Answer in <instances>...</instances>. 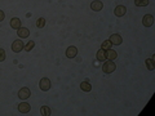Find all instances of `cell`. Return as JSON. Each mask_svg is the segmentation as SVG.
<instances>
[{
	"label": "cell",
	"mask_w": 155,
	"mask_h": 116,
	"mask_svg": "<svg viewBox=\"0 0 155 116\" xmlns=\"http://www.w3.org/2000/svg\"><path fill=\"white\" fill-rule=\"evenodd\" d=\"M115 70H116L115 62H114V61H110V59H107V61L103 63V66H102V71H103L105 73H111V72H114Z\"/></svg>",
	"instance_id": "obj_1"
},
{
	"label": "cell",
	"mask_w": 155,
	"mask_h": 116,
	"mask_svg": "<svg viewBox=\"0 0 155 116\" xmlns=\"http://www.w3.org/2000/svg\"><path fill=\"white\" fill-rule=\"evenodd\" d=\"M23 49H25V44H23V41H21V39H17V40H14L12 43V50L14 53H19Z\"/></svg>",
	"instance_id": "obj_2"
},
{
	"label": "cell",
	"mask_w": 155,
	"mask_h": 116,
	"mask_svg": "<svg viewBox=\"0 0 155 116\" xmlns=\"http://www.w3.org/2000/svg\"><path fill=\"white\" fill-rule=\"evenodd\" d=\"M50 87H52V83H50V80L48 77H43V79L39 81V88H40L43 92H48Z\"/></svg>",
	"instance_id": "obj_3"
},
{
	"label": "cell",
	"mask_w": 155,
	"mask_h": 116,
	"mask_svg": "<svg viewBox=\"0 0 155 116\" xmlns=\"http://www.w3.org/2000/svg\"><path fill=\"white\" fill-rule=\"evenodd\" d=\"M30 95H31V90L29 88H21V89H19V92H18L19 99L26 101L27 98H30Z\"/></svg>",
	"instance_id": "obj_4"
},
{
	"label": "cell",
	"mask_w": 155,
	"mask_h": 116,
	"mask_svg": "<svg viewBox=\"0 0 155 116\" xmlns=\"http://www.w3.org/2000/svg\"><path fill=\"white\" fill-rule=\"evenodd\" d=\"M142 25L145 27H151L154 25V17L153 14H145L142 18Z\"/></svg>",
	"instance_id": "obj_5"
},
{
	"label": "cell",
	"mask_w": 155,
	"mask_h": 116,
	"mask_svg": "<svg viewBox=\"0 0 155 116\" xmlns=\"http://www.w3.org/2000/svg\"><path fill=\"white\" fill-rule=\"evenodd\" d=\"M78 56V48L76 46H74V45H71V46H69L67 49H66V57L67 58H75Z\"/></svg>",
	"instance_id": "obj_6"
},
{
	"label": "cell",
	"mask_w": 155,
	"mask_h": 116,
	"mask_svg": "<svg viewBox=\"0 0 155 116\" xmlns=\"http://www.w3.org/2000/svg\"><path fill=\"white\" fill-rule=\"evenodd\" d=\"M91 9L94 10V12H100L103 9V3L101 0H93L91 3Z\"/></svg>",
	"instance_id": "obj_7"
},
{
	"label": "cell",
	"mask_w": 155,
	"mask_h": 116,
	"mask_svg": "<svg viewBox=\"0 0 155 116\" xmlns=\"http://www.w3.org/2000/svg\"><path fill=\"white\" fill-rule=\"evenodd\" d=\"M17 35H18V37L19 39H26V37H29L30 36V30L29 29H26V27H19V29L17 30Z\"/></svg>",
	"instance_id": "obj_8"
},
{
	"label": "cell",
	"mask_w": 155,
	"mask_h": 116,
	"mask_svg": "<svg viewBox=\"0 0 155 116\" xmlns=\"http://www.w3.org/2000/svg\"><path fill=\"white\" fill-rule=\"evenodd\" d=\"M18 111L21 112V114H29V112L31 111V106H30V103H27V102H22V103H19V104H18Z\"/></svg>",
	"instance_id": "obj_9"
},
{
	"label": "cell",
	"mask_w": 155,
	"mask_h": 116,
	"mask_svg": "<svg viewBox=\"0 0 155 116\" xmlns=\"http://www.w3.org/2000/svg\"><path fill=\"white\" fill-rule=\"evenodd\" d=\"M108 40H110V43L111 44H114V45H120L122 44V41H123V39H122V36H120L119 34H112Z\"/></svg>",
	"instance_id": "obj_10"
},
{
	"label": "cell",
	"mask_w": 155,
	"mask_h": 116,
	"mask_svg": "<svg viewBox=\"0 0 155 116\" xmlns=\"http://www.w3.org/2000/svg\"><path fill=\"white\" fill-rule=\"evenodd\" d=\"M125 13H127V8L124 5H118L114 9V14L116 15V17H123Z\"/></svg>",
	"instance_id": "obj_11"
},
{
	"label": "cell",
	"mask_w": 155,
	"mask_h": 116,
	"mask_svg": "<svg viewBox=\"0 0 155 116\" xmlns=\"http://www.w3.org/2000/svg\"><path fill=\"white\" fill-rule=\"evenodd\" d=\"M116 57H118V52H116V50H112L111 48L106 50V58L107 59L114 61V59H116Z\"/></svg>",
	"instance_id": "obj_12"
},
{
	"label": "cell",
	"mask_w": 155,
	"mask_h": 116,
	"mask_svg": "<svg viewBox=\"0 0 155 116\" xmlns=\"http://www.w3.org/2000/svg\"><path fill=\"white\" fill-rule=\"evenodd\" d=\"M21 26H22V25H21V19H19V18L14 17V18H12V19H10V27H12V29L18 30Z\"/></svg>",
	"instance_id": "obj_13"
},
{
	"label": "cell",
	"mask_w": 155,
	"mask_h": 116,
	"mask_svg": "<svg viewBox=\"0 0 155 116\" xmlns=\"http://www.w3.org/2000/svg\"><path fill=\"white\" fill-rule=\"evenodd\" d=\"M96 58L98 59L100 62H103V61H106L107 58H106V50H103V49H100L98 52H97L96 54Z\"/></svg>",
	"instance_id": "obj_14"
},
{
	"label": "cell",
	"mask_w": 155,
	"mask_h": 116,
	"mask_svg": "<svg viewBox=\"0 0 155 116\" xmlns=\"http://www.w3.org/2000/svg\"><path fill=\"white\" fill-rule=\"evenodd\" d=\"M145 65H146V67L149 71H154L155 70V62L153 58H147V59L145 61Z\"/></svg>",
	"instance_id": "obj_15"
},
{
	"label": "cell",
	"mask_w": 155,
	"mask_h": 116,
	"mask_svg": "<svg viewBox=\"0 0 155 116\" xmlns=\"http://www.w3.org/2000/svg\"><path fill=\"white\" fill-rule=\"evenodd\" d=\"M80 89L83 92H91L92 90V85H91V83H88V81H83V83L80 84Z\"/></svg>",
	"instance_id": "obj_16"
},
{
	"label": "cell",
	"mask_w": 155,
	"mask_h": 116,
	"mask_svg": "<svg viewBox=\"0 0 155 116\" xmlns=\"http://www.w3.org/2000/svg\"><path fill=\"white\" fill-rule=\"evenodd\" d=\"M40 114L43 116H49V115H52V110H50L49 106H41L40 107Z\"/></svg>",
	"instance_id": "obj_17"
},
{
	"label": "cell",
	"mask_w": 155,
	"mask_h": 116,
	"mask_svg": "<svg viewBox=\"0 0 155 116\" xmlns=\"http://www.w3.org/2000/svg\"><path fill=\"white\" fill-rule=\"evenodd\" d=\"M136 7H146L149 5V0H134Z\"/></svg>",
	"instance_id": "obj_18"
},
{
	"label": "cell",
	"mask_w": 155,
	"mask_h": 116,
	"mask_svg": "<svg viewBox=\"0 0 155 116\" xmlns=\"http://www.w3.org/2000/svg\"><path fill=\"white\" fill-rule=\"evenodd\" d=\"M111 43H110V40H105L102 44H101V49H103V50H107V49H110L111 48Z\"/></svg>",
	"instance_id": "obj_19"
},
{
	"label": "cell",
	"mask_w": 155,
	"mask_h": 116,
	"mask_svg": "<svg viewBox=\"0 0 155 116\" xmlns=\"http://www.w3.org/2000/svg\"><path fill=\"white\" fill-rule=\"evenodd\" d=\"M44 26H45V19L43 18V17H40L36 21V27H38V29H43Z\"/></svg>",
	"instance_id": "obj_20"
},
{
	"label": "cell",
	"mask_w": 155,
	"mask_h": 116,
	"mask_svg": "<svg viewBox=\"0 0 155 116\" xmlns=\"http://www.w3.org/2000/svg\"><path fill=\"white\" fill-rule=\"evenodd\" d=\"M34 46H35V41L31 40L25 45V50L26 52H31V49H34Z\"/></svg>",
	"instance_id": "obj_21"
},
{
	"label": "cell",
	"mask_w": 155,
	"mask_h": 116,
	"mask_svg": "<svg viewBox=\"0 0 155 116\" xmlns=\"http://www.w3.org/2000/svg\"><path fill=\"white\" fill-rule=\"evenodd\" d=\"M5 50H4V49H1V48H0V62H4V61H5Z\"/></svg>",
	"instance_id": "obj_22"
},
{
	"label": "cell",
	"mask_w": 155,
	"mask_h": 116,
	"mask_svg": "<svg viewBox=\"0 0 155 116\" xmlns=\"http://www.w3.org/2000/svg\"><path fill=\"white\" fill-rule=\"evenodd\" d=\"M4 18H5V13L3 10H0V22L4 21Z\"/></svg>",
	"instance_id": "obj_23"
}]
</instances>
